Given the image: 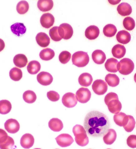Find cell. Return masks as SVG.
I'll use <instances>...</instances> for the list:
<instances>
[{"instance_id": "obj_1", "label": "cell", "mask_w": 136, "mask_h": 149, "mask_svg": "<svg viewBox=\"0 0 136 149\" xmlns=\"http://www.w3.org/2000/svg\"><path fill=\"white\" fill-rule=\"evenodd\" d=\"M84 125L86 132L93 137L104 135L107 133L110 126L108 117L97 111L90 112L86 115Z\"/></svg>"}, {"instance_id": "obj_2", "label": "cell", "mask_w": 136, "mask_h": 149, "mask_svg": "<svg viewBox=\"0 0 136 149\" xmlns=\"http://www.w3.org/2000/svg\"><path fill=\"white\" fill-rule=\"evenodd\" d=\"M75 136V141L79 146H86L89 143V139L84 127L79 125H76L72 129Z\"/></svg>"}, {"instance_id": "obj_3", "label": "cell", "mask_w": 136, "mask_h": 149, "mask_svg": "<svg viewBox=\"0 0 136 149\" xmlns=\"http://www.w3.org/2000/svg\"><path fill=\"white\" fill-rule=\"evenodd\" d=\"M73 64L78 67L82 68L86 66L89 62V57L87 52L78 51L72 56Z\"/></svg>"}, {"instance_id": "obj_4", "label": "cell", "mask_w": 136, "mask_h": 149, "mask_svg": "<svg viewBox=\"0 0 136 149\" xmlns=\"http://www.w3.org/2000/svg\"><path fill=\"white\" fill-rule=\"evenodd\" d=\"M134 67V63L132 60L128 58H125L118 63L117 70L121 74L128 75L132 73Z\"/></svg>"}, {"instance_id": "obj_5", "label": "cell", "mask_w": 136, "mask_h": 149, "mask_svg": "<svg viewBox=\"0 0 136 149\" xmlns=\"http://www.w3.org/2000/svg\"><path fill=\"white\" fill-rule=\"evenodd\" d=\"M58 33L62 39L68 40L71 39L73 34V30L71 25L67 23L61 24L58 27Z\"/></svg>"}, {"instance_id": "obj_6", "label": "cell", "mask_w": 136, "mask_h": 149, "mask_svg": "<svg viewBox=\"0 0 136 149\" xmlns=\"http://www.w3.org/2000/svg\"><path fill=\"white\" fill-rule=\"evenodd\" d=\"M92 88L96 95H102L107 91L108 86L107 83L102 80L97 79L94 81L92 85Z\"/></svg>"}, {"instance_id": "obj_7", "label": "cell", "mask_w": 136, "mask_h": 149, "mask_svg": "<svg viewBox=\"0 0 136 149\" xmlns=\"http://www.w3.org/2000/svg\"><path fill=\"white\" fill-rule=\"evenodd\" d=\"M76 97L77 100L81 103H86L91 97V93L88 88H81L77 91Z\"/></svg>"}, {"instance_id": "obj_8", "label": "cell", "mask_w": 136, "mask_h": 149, "mask_svg": "<svg viewBox=\"0 0 136 149\" xmlns=\"http://www.w3.org/2000/svg\"><path fill=\"white\" fill-rule=\"evenodd\" d=\"M58 145L61 147L69 146L74 142L73 138L68 134H62L55 139Z\"/></svg>"}, {"instance_id": "obj_9", "label": "cell", "mask_w": 136, "mask_h": 149, "mask_svg": "<svg viewBox=\"0 0 136 149\" xmlns=\"http://www.w3.org/2000/svg\"><path fill=\"white\" fill-rule=\"evenodd\" d=\"M62 103L68 108H72L77 104L76 95L73 93H68L64 95L62 99Z\"/></svg>"}, {"instance_id": "obj_10", "label": "cell", "mask_w": 136, "mask_h": 149, "mask_svg": "<svg viewBox=\"0 0 136 149\" xmlns=\"http://www.w3.org/2000/svg\"><path fill=\"white\" fill-rule=\"evenodd\" d=\"M20 124L16 119H10L7 120L4 123V127L9 133L15 134L19 131Z\"/></svg>"}, {"instance_id": "obj_11", "label": "cell", "mask_w": 136, "mask_h": 149, "mask_svg": "<svg viewBox=\"0 0 136 149\" xmlns=\"http://www.w3.org/2000/svg\"><path fill=\"white\" fill-rule=\"evenodd\" d=\"M37 81L41 85L43 86H48L52 83L53 77L51 74L48 72H40L37 75Z\"/></svg>"}, {"instance_id": "obj_12", "label": "cell", "mask_w": 136, "mask_h": 149, "mask_svg": "<svg viewBox=\"0 0 136 149\" xmlns=\"http://www.w3.org/2000/svg\"><path fill=\"white\" fill-rule=\"evenodd\" d=\"M54 22V17L50 13H45L41 17L40 23L41 26L47 29L53 26Z\"/></svg>"}, {"instance_id": "obj_13", "label": "cell", "mask_w": 136, "mask_h": 149, "mask_svg": "<svg viewBox=\"0 0 136 149\" xmlns=\"http://www.w3.org/2000/svg\"><path fill=\"white\" fill-rule=\"evenodd\" d=\"M34 143V139L30 134H25L20 139V144L25 149H29L32 147Z\"/></svg>"}, {"instance_id": "obj_14", "label": "cell", "mask_w": 136, "mask_h": 149, "mask_svg": "<svg viewBox=\"0 0 136 149\" xmlns=\"http://www.w3.org/2000/svg\"><path fill=\"white\" fill-rule=\"evenodd\" d=\"M107 106L109 111L111 113L115 114L120 113L122 108V105L119 99H114L109 102Z\"/></svg>"}, {"instance_id": "obj_15", "label": "cell", "mask_w": 136, "mask_h": 149, "mask_svg": "<svg viewBox=\"0 0 136 149\" xmlns=\"http://www.w3.org/2000/svg\"><path fill=\"white\" fill-rule=\"evenodd\" d=\"M99 34V29L96 26H89L85 31L86 37L89 40H94L96 39Z\"/></svg>"}, {"instance_id": "obj_16", "label": "cell", "mask_w": 136, "mask_h": 149, "mask_svg": "<svg viewBox=\"0 0 136 149\" xmlns=\"http://www.w3.org/2000/svg\"><path fill=\"white\" fill-rule=\"evenodd\" d=\"M36 40L38 45L42 47H46L50 44V38L47 34L43 32L39 33L37 35Z\"/></svg>"}, {"instance_id": "obj_17", "label": "cell", "mask_w": 136, "mask_h": 149, "mask_svg": "<svg viewBox=\"0 0 136 149\" xmlns=\"http://www.w3.org/2000/svg\"><path fill=\"white\" fill-rule=\"evenodd\" d=\"M114 120L117 125L124 127L128 122L129 117L124 113L120 112L114 116Z\"/></svg>"}, {"instance_id": "obj_18", "label": "cell", "mask_w": 136, "mask_h": 149, "mask_svg": "<svg viewBox=\"0 0 136 149\" xmlns=\"http://www.w3.org/2000/svg\"><path fill=\"white\" fill-rule=\"evenodd\" d=\"M15 145V142L13 138L6 135L0 139V149H12Z\"/></svg>"}, {"instance_id": "obj_19", "label": "cell", "mask_w": 136, "mask_h": 149, "mask_svg": "<svg viewBox=\"0 0 136 149\" xmlns=\"http://www.w3.org/2000/svg\"><path fill=\"white\" fill-rule=\"evenodd\" d=\"M117 10L122 16H129L132 13V9L130 4L128 3H122L117 6Z\"/></svg>"}, {"instance_id": "obj_20", "label": "cell", "mask_w": 136, "mask_h": 149, "mask_svg": "<svg viewBox=\"0 0 136 149\" xmlns=\"http://www.w3.org/2000/svg\"><path fill=\"white\" fill-rule=\"evenodd\" d=\"M126 49L122 45L117 44L114 46L112 49V54L115 58L120 59L123 57L125 54Z\"/></svg>"}, {"instance_id": "obj_21", "label": "cell", "mask_w": 136, "mask_h": 149, "mask_svg": "<svg viewBox=\"0 0 136 149\" xmlns=\"http://www.w3.org/2000/svg\"><path fill=\"white\" fill-rule=\"evenodd\" d=\"M106 58V54L101 50H95L92 54V58L96 64H103L105 62Z\"/></svg>"}, {"instance_id": "obj_22", "label": "cell", "mask_w": 136, "mask_h": 149, "mask_svg": "<svg viewBox=\"0 0 136 149\" xmlns=\"http://www.w3.org/2000/svg\"><path fill=\"white\" fill-rule=\"evenodd\" d=\"M48 125L49 128L54 132H60L63 128L62 121L58 118H52L49 120Z\"/></svg>"}, {"instance_id": "obj_23", "label": "cell", "mask_w": 136, "mask_h": 149, "mask_svg": "<svg viewBox=\"0 0 136 149\" xmlns=\"http://www.w3.org/2000/svg\"><path fill=\"white\" fill-rule=\"evenodd\" d=\"M116 38L118 42L123 44H127L130 41L131 36L128 32L125 30H122L118 32Z\"/></svg>"}, {"instance_id": "obj_24", "label": "cell", "mask_w": 136, "mask_h": 149, "mask_svg": "<svg viewBox=\"0 0 136 149\" xmlns=\"http://www.w3.org/2000/svg\"><path fill=\"white\" fill-rule=\"evenodd\" d=\"M117 134L114 129H109L106 134L104 135L103 140L104 143L107 145H111L116 141Z\"/></svg>"}, {"instance_id": "obj_25", "label": "cell", "mask_w": 136, "mask_h": 149, "mask_svg": "<svg viewBox=\"0 0 136 149\" xmlns=\"http://www.w3.org/2000/svg\"><path fill=\"white\" fill-rule=\"evenodd\" d=\"M93 81V78L89 73H82L79 78V82L80 85L83 86H90Z\"/></svg>"}, {"instance_id": "obj_26", "label": "cell", "mask_w": 136, "mask_h": 149, "mask_svg": "<svg viewBox=\"0 0 136 149\" xmlns=\"http://www.w3.org/2000/svg\"><path fill=\"white\" fill-rule=\"evenodd\" d=\"M118 63V60L114 58L108 59L105 63V68L109 72L116 73L118 71L117 65Z\"/></svg>"}, {"instance_id": "obj_27", "label": "cell", "mask_w": 136, "mask_h": 149, "mask_svg": "<svg viewBox=\"0 0 136 149\" xmlns=\"http://www.w3.org/2000/svg\"><path fill=\"white\" fill-rule=\"evenodd\" d=\"M13 62L17 67L24 68L26 66L28 63V59L25 55L17 54L14 57Z\"/></svg>"}, {"instance_id": "obj_28", "label": "cell", "mask_w": 136, "mask_h": 149, "mask_svg": "<svg viewBox=\"0 0 136 149\" xmlns=\"http://www.w3.org/2000/svg\"><path fill=\"white\" fill-rule=\"evenodd\" d=\"M11 29L12 32L18 36L24 34L26 31V27L23 24L21 23H16L12 25Z\"/></svg>"}, {"instance_id": "obj_29", "label": "cell", "mask_w": 136, "mask_h": 149, "mask_svg": "<svg viewBox=\"0 0 136 149\" xmlns=\"http://www.w3.org/2000/svg\"><path fill=\"white\" fill-rule=\"evenodd\" d=\"M38 7L42 12H47L51 10L53 6V2L51 0H40L38 2Z\"/></svg>"}, {"instance_id": "obj_30", "label": "cell", "mask_w": 136, "mask_h": 149, "mask_svg": "<svg viewBox=\"0 0 136 149\" xmlns=\"http://www.w3.org/2000/svg\"><path fill=\"white\" fill-rule=\"evenodd\" d=\"M105 81L109 86L116 87L119 85L120 79L116 74H109L106 75Z\"/></svg>"}, {"instance_id": "obj_31", "label": "cell", "mask_w": 136, "mask_h": 149, "mask_svg": "<svg viewBox=\"0 0 136 149\" xmlns=\"http://www.w3.org/2000/svg\"><path fill=\"white\" fill-rule=\"evenodd\" d=\"M55 53L52 49L47 48L41 51L39 53V56L41 59L45 61H49L53 58Z\"/></svg>"}, {"instance_id": "obj_32", "label": "cell", "mask_w": 136, "mask_h": 149, "mask_svg": "<svg viewBox=\"0 0 136 149\" xmlns=\"http://www.w3.org/2000/svg\"><path fill=\"white\" fill-rule=\"evenodd\" d=\"M41 65L38 61L34 60L29 62L27 66V70L31 74H37L40 71Z\"/></svg>"}, {"instance_id": "obj_33", "label": "cell", "mask_w": 136, "mask_h": 149, "mask_svg": "<svg viewBox=\"0 0 136 149\" xmlns=\"http://www.w3.org/2000/svg\"><path fill=\"white\" fill-rule=\"evenodd\" d=\"M12 105L10 102L7 100L0 101V114L6 115L11 111Z\"/></svg>"}, {"instance_id": "obj_34", "label": "cell", "mask_w": 136, "mask_h": 149, "mask_svg": "<svg viewBox=\"0 0 136 149\" xmlns=\"http://www.w3.org/2000/svg\"><path fill=\"white\" fill-rule=\"evenodd\" d=\"M117 31V28L114 25L109 24L106 25L103 29V33L106 37H111L116 35Z\"/></svg>"}, {"instance_id": "obj_35", "label": "cell", "mask_w": 136, "mask_h": 149, "mask_svg": "<svg viewBox=\"0 0 136 149\" xmlns=\"http://www.w3.org/2000/svg\"><path fill=\"white\" fill-rule=\"evenodd\" d=\"M23 98L27 103L32 104L36 101L37 99L36 94L33 91H27L24 93Z\"/></svg>"}, {"instance_id": "obj_36", "label": "cell", "mask_w": 136, "mask_h": 149, "mask_svg": "<svg viewBox=\"0 0 136 149\" xmlns=\"http://www.w3.org/2000/svg\"><path fill=\"white\" fill-rule=\"evenodd\" d=\"M9 75L11 79L14 81H19L22 77V72L20 69L14 68L10 71Z\"/></svg>"}, {"instance_id": "obj_37", "label": "cell", "mask_w": 136, "mask_h": 149, "mask_svg": "<svg viewBox=\"0 0 136 149\" xmlns=\"http://www.w3.org/2000/svg\"><path fill=\"white\" fill-rule=\"evenodd\" d=\"M29 4L25 1H21L18 3L16 6V10L20 15H24L27 13L29 10Z\"/></svg>"}, {"instance_id": "obj_38", "label": "cell", "mask_w": 136, "mask_h": 149, "mask_svg": "<svg viewBox=\"0 0 136 149\" xmlns=\"http://www.w3.org/2000/svg\"><path fill=\"white\" fill-rule=\"evenodd\" d=\"M123 25L125 29L131 31L134 29L135 23L132 17H127L124 19Z\"/></svg>"}, {"instance_id": "obj_39", "label": "cell", "mask_w": 136, "mask_h": 149, "mask_svg": "<svg viewBox=\"0 0 136 149\" xmlns=\"http://www.w3.org/2000/svg\"><path fill=\"white\" fill-rule=\"evenodd\" d=\"M128 117H129L128 122L123 128L127 132H132L134 129L136 122L134 118L132 116L128 115Z\"/></svg>"}, {"instance_id": "obj_40", "label": "cell", "mask_w": 136, "mask_h": 149, "mask_svg": "<svg viewBox=\"0 0 136 149\" xmlns=\"http://www.w3.org/2000/svg\"><path fill=\"white\" fill-rule=\"evenodd\" d=\"M58 27L55 26L52 27L50 29L49 31V34L52 40L55 41H60L62 38L60 37L58 32Z\"/></svg>"}, {"instance_id": "obj_41", "label": "cell", "mask_w": 136, "mask_h": 149, "mask_svg": "<svg viewBox=\"0 0 136 149\" xmlns=\"http://www.w3.org/2000/svg\"><path fill=\"white\" fill-rule=\"evenodd\" d=\"M71 55L69 52L67 51H62L59 55V60L62 64H66L69 61Z\"/></svg>"}, {"instance_id": "obj_42", "label": "cell", "mask_w": 136, "mask_h": 149, "mask_svg": "<svg viewBox=\"0 0 136 149\" xmlns=\"http://www.w3.org/2000/svg\"><path fill=\"white\" fill-rule=\"evenodd\" d=\"M47 97L51 101L55 102L60 100V96L59 94L54 91H50L47 93Z\"/></svg>"}, {"instance_id": "obj_43", "label": "cell", "mask_w": 136, "mask_h": 149, "mask_svg": "<svg viewBox=\"0 0 136 149\" xmlns=\"http://www.w3.org/2000/svg\"><path fill=\"white\" fill-rule=\"evenodd\" d=\"M127 144L132 148H136V135H131L129 136L127 140Z\"/></svg>"}, {"instance_id": "obj_44", "label": "cell", "mask_w": 136, "mask_h": 149, "mask_svg": "<svg viewBox=\"0 0 136 149\" xmlns=\"http://www.w3.org/2000/svg\"><path fill=\"white\" fill-rule=\"evenodd\" d=\"M114 99H119L117 94L114 93H109L105 96L104 101H105V104L107 105L109 102Z\"/></svg>"}, {"instance_id": "obj_45", "label": "cell", "mask_w": 136, "mask_h": 149, "mask_svg": "<svg viewBox=\"0 0 136 149\" xmlns=\"http://www.w3.org/2000/svg\"><path fill=\"white\" fill-rule=\"evenodd\" d=\"M5 47V43L2 39H0V52L4 49Z\"/></svg>"}, {"instance_id": "obj_46", "label": "cell", "mask_w": 136, "mask_h": 149, "mask_svg": "<svg viewBox=\"0 0 136 149\" xmlns=\"http://www.w3.org/2000/svg\"><path fill=\"white\" fill-rule=\"evenodd\" d=\"M6 135H8L6 131L3 129H0V139Z\"/></svg>"}, {"instance_id": "obj_47", "label": "cell", "mask_w": 136, "mask_h": 149, "mask_svg": "<svg viewBox=\"0 0 136 149\" xmlns=\"http://www.w3.org/2000/svg\"><path fill=\"white\" fill-rule=\"evenodd\" d=\"M108 1L111 4L114 5V4H118V3H119L121 1Z\"/></svg>"}, {"instance_id": "obj_48", "label": "cell", "mask_w": 136, "mask_h": 149, "mask_svg": "<svg viewBox=\"0 0 136 149\" xmlns=\"http://www.w3.org/2000/svg\"><path fill=\"white\" fill-rule=\"evenodd\" d=\"M134 80L136 83V73L134 75Z\"/></svg>"}, {"instance_id": "obj_49", "label": "cell", "mask_w": 136, "mask_h": 149, "mask_svg": "<svg viewBox=\"0 0 136 149\" xmlns=\"http://www.w3.org/2000/svg\"><path fill=\"white\" fill-rule=\"evenodd\" d=\"M40 149V148H35V149Z\"/></svg>"}, {"instance_id": "obj_50", "label": "cell", "mask_w": 136, "mask_h": 149, "mask_svg": "<svg viewBox=\"0 0 136 149\" xmlns=\"http://www.w3.org/2000/svg\"></svg>"}]
</instances>
